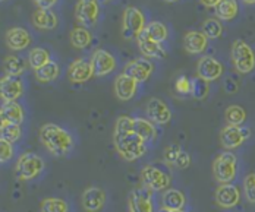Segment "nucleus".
I'll return each mask as SVG.
<instances>
[{
    "mask_svg": "<svg viewBox=\"0 0 255 212\" xmlns=\"http://www.w3.org/2000/svg\"><path fill=\"white\" fill-rule=\"evenodd\" d=\"M93 41V35L90 32V29L85 27H75L71 31V44L75 49H87Z\"/></svg>",
    "mask_w": 255,
    "mask_h": 212,
    "instance_id": "c756f323",
    "label": "nucleus"
},
{
    "mask_svg": "<svg viewBox=\"0 0 255 212\" xmlns=\"http://www.w3.org/2000/svg\"><path fill=\"white\" fill-rule=\"evenodd\" d=\"M44 170V159L34 152L22 154L15 165V174L19 180L29 182L37 179Z\"/></svg>",
    "mask_w": 255,
    "mask_h": 212,
    "instance_id": "39448f33",
    "label": "nucleus"
},
{
    "mask_svg": "<svg viewBox=\"0 0 255 212\" xmlns=\"http://www.w3.org/2000/svg\"><path fill=\"white\" fill-rule=\"evenodd\" d=\"M0 111L6 120V123L12 125H21L25 119V113L22 106L18 101H6L0 107Z\"/></svg>",
    "mask_w": 255,
    "mask_h": 212,
    "instance_id": "393cba45",
    "label": "nucleus"
},
{
    "mask_svg": "<svg viewBox=\"0 0 255 212\" xmlns=\"http://www.w3.org/2000/svg\"><path fill=\"white\" fill-rule=\"evenodd\" d=\"M158 212H191V211H186V210H180V211H169V210H164V208H161Z\"/></svg>",
    "mask_w": 255,
    "mask_h": 212,
    "instance_id": "a18cd8bd",
    "label": "nucleus"
},
{
    "mask_svg": "<svg viewBox=\"0 0 255 212\" xmlns=\"http://www.w3.org/2000/svg\"><path fill=\"white\" fill-rule=\"evenodd\" d=\"M107 195L99 186H90L81 196V204L85 212H100L106 207Z\"/></svg>",
    "mask_w": 255,
    "mask_h": 212,
    "instance_id": "9b49d317",
    "label": "nucleus"
},
{
    "mask_svg": "<svg viewBox=\"0 0 255 212\" xmlns=\"http://www.w3.org/2000/svg\"><path fill=\"white\" fill-rule=\"evenodd\" d=\"M186 207V195L175 187H169L161 195V208L169 211H180Z\"/></svg>",
    "mask_w": 255,
    "mask_h": 212,
    "instance_id": "412c9836",
    "label": "nucleus"
},
{
    "mask_svg": "<svg viewBox=\"0 0 255 212\" xmlns=\"http://www.w3.org/2000/svg\"><path fill=\"white\" fill-rule=\"evenodd\" d=\"M38 138L43 146L54 157H66L75 145L72 135L54 123L43 125L40 128Z\"/></svg>",
    "mask_w": 255,
    "mask_h": 212,
    "instance_id": "f257e3e1",
    "label": "nucleus"
},
{
    "mask_svg": "<svg viewBox=\"0 0 255 212\" xmlns=\"http://www.w3.org/2000/svg\"><path fill=\"white\" fill-rule=\"evenodd\" d=\"M222 75H223V65L217 59L211 56H205L200 59L197 65V76H200L207 82H213L219 79Z\"/></svg>",
    "mask_w": 255,
    "mask_h": 212,
    "instance_id": "f3484780",
    "label": "nucleus"
},
{
    "mask_svg": "<svg viewBox=\"0 0 255 212\" xmlns=\"http://www.w3.org/2000/svg\"><path fill=\"white\" fill-rule=\"evenodd\" d=\"M26 69L25 60L19 56L10 54L3 62V71L9 76H21Z\"/></svg>",
    "mask_w": 255,
    "mask_h": 212,
    "instance_id": "bb28decb",
    "label": "nucleus"
},
{
    "mask_svg": "<svg viewBox=\"0 0 255 212\" xmlns=\"http://www.w3.org/2000/svg\"><path fill=\"white\" fill-rule=\"evenodd\" d=\"M132 131L136 133L145 143H153L157 139V126L148 119L133 117L132 119Z\"/></svg>",
    "mask_w": 255,
    "mask_h": 212,
    "instance_id": "5701e85b",
    "label": "nucleus"
},
{
    "mask_svg": "<svg viewBox=\"0 0 255 212\" xmlns=\"http://www.w3.org/2000/svg\"><path fill=\"white\" fill-rule=\"evenodd\" d=\"M182 152H183V149L179 146L178 143L167 145L166 149H164V162L169 167H176V162H178V159Z\"/></svg>",
    "mask_w": 255,
    "mask_h": 212,
    "instance_id": "4c0bfd02",
    "label": "nucleus"
},
{
    "mask_svg": "<svg viewBox=\"0 0 255 212\" xmlns=\"http://www.w3.org/2000/svg\"><path fill=\"white\" fill-rule=\"evenodd\" d=\"M214 201L220 208L232 210L241 202V189L236 185H232V183L220 185L216 189Z\"/></svg>",
    "mask_w": 255,
    "mask_h": 212,
    "instance_id": "ddd939ff",
    "label": "nucleus"
},
{
    "mask_svg": "<svg viewBox=\"0 0 255 212\" xmlns=\"http://www.w3.org/2000/svg\"><path fill=\"white\" fill-rule=\"evenodd\" d=\"M91 68H93V73L94 76H107L110 75L115 69H116V59L115 56L107 52V50H96L91 56Z\"/></svg>",
    "mask_w": 255,
    "mask_h": 212,
    "instance_id": "f8f14e48",
    "label": "nucleus"
},
{
    "mask_svg": "<svg viewBox=\"0 0 255 212\" xmlns=\"http://www.w3.org/2000/svg\"><path fill=\"white\" fill-rule=\"evenodd\" d=\"M141 182L142 186L151 192H164L166 189H169L172 185V176L169 171H166L164 168L148 164L141 170Z\"/></svg>",
    "mask_w": 255,
    "mask_h": 212,
    "instance_id": "20e7f679",
    "label": "nucleus"
},
{
    "mask_svg": "<svg viewBox=\"0 0 255 212\" xmlns=\"http://www.w3.org/2000/svg\"><path fill=\"white\" fill-rule=\"evenodd\" d=\"M59 75H60V68L53 60H50L43 68L35 71V79L38 80V82H43V83H49V82L56 80L59 78Z\"/></svg>",
    "mask_w": 255,
    "mask_h": 212,
    "instance_id": "7c9ffc66",
    "label": "nucleus"
},
{
    "mask_svg": "<svg viewBox=\"0 0 255 212\" xmlns=\"http://www.w3.org/2000/svg\"><path fill=\"white\" fill-rule=\"evenodd\" d=\"M214 9H216V15L219 19L232 21L236 18V15L239 12V4L236 0H220Z\"/></svg>",
    "mask_w": 255,
    "mask_h": 212,
    "instance_id": "c85d7f7f",
    "label": "nucleus"
},
{
    "mask_svg": "<svg viewBox=\"0 0 255 212\" xmlns=\"http://www.w3.org/2000/svg\"><path fill=\"white\" fill-rule=\"evenodd\" d=\"M244 193L248 202L255 204V173L248 174L244 179Z\"/></svg>",
    "mask_w": 255,
    "mask_h": 212,
    "instance_id": "58836bf2",
    "label": "nucleus"
},
{
    "mask_svg": "<svg viewBox=\"0 0 255 212\" xmlns=\"http://www.w3.org/2000/svg\"><path fill=\"white\" fill-rule=\"evenodd\" d=\"M32 24L38 29H54L57 27V16L51 9H37L32 13Z\"/></svg>",
    "mask_w": 255,
    "mask_h": 212,
    "instance_id": "a878e982",
    "label": "nucleus"
},
{
    "mask_svg": "<svg viewBox=\"0 0 255 212\" xmlns=\"http://www.w3.org/2000/svg\"><path fill=\"white\" fill-rule=\"evenodd\" d=\"M203 32L208 40H216L219 37H222L223 34V25L220 24L219 19L216 18H208L203 24Z\"/></svg>",
    "mask_w": 255,
    "mask_h": 212,
    "instance_id": "c9c22d12",
    "label": "nucleus"
},
{
    "mask_svg": "<svg viewBox=\"0 0 255 212\" xmlns=\"http://www.w3.org/2000/svg\"><path fill=\"white\" fill-rule=\"evenodd\" d=\"M220 0H201V3L207 6V7H216L219 4Z\"/></svg>",
    "mask_w": 255,
    "mask_h": 212,
    "instance_id": "37998d69",
    "label": "nucleus"
},
{
    "mask_svg": "<svg viewBox=\"0 0 255 212\" xmlns=\"http://www.w3.org/2000/svg\"><path fill=\"white\" fill-rule=\"evenodd\" d=\"M251 131L242 126H232L228 125L220 132V143L226 151H233L239 148L247 139H250Z\"/></svg>",
    "mask_w": 255,
    "mask_h": 212,
    "instance_id": "1a4fd4ad",
    "label": "nucleus"
},
{
    "mask_svg": "<svg viewBox=\"0 0 255 212\" xmlns=\"http://www.w3.org/2000/svg\"><path fill=\"white\" fill-rule=\"evenodd\" d=\"M244 3H247V4H255V0H242Z\"/></svg>",
    "mask_w": 255,
    "mask_h": 212,
    "instance_id": "49530a36",
    "label": "nucleus"
},
{
    "mask_svg": "<svg viewBox=\"0 0 255 212\" xmlns=\"http://www.w3.org/2000/svg\"><path fill=\"white\" fill-rule=\"evenodd\" d=\"M147 119L155 126H164L172 120V111L169 106L160 98H150L147 103Z\"/></svg>",
    "mask_w": 255,
    "mask_h": 212,
    "instance_id": "2eb2a0df",
    "label": "nucleus"
},
{
    "mask_svg": "<svg viewBox=\"0 0 255 212\" xmlns=\"http://www.w3.org/2000/svg\"><path fill=\"white\" fill-rule=\"evenodd\" d=\"M142 34H144L147 38L153 40L155 43H160V44H161L163 41H166L167 37H169L167 27H166L163 22H160V21H153V22L147 24L145 28H144V31H142Z\"/></svg>",
    "mask_w": 255,
    "mask_h": 212,
    "instance_id": "cd10ccee",
    "label": "nucleus"
},
{
    "mask_svg": "<svg viewBox=\"0 0 255 212\" xmlns=\"http://www.w3.org/2000/svg\"><path fill=\"white\" fill-rule=\"evenodd\" d=\"M138 82L129 78L125 73H121L115 80V95L121 101H129L132 100L138 92Z\"/></svg>",
    "mask_w": 255,
    "mask_h": 212,
    "instance_id": "aec40b11",
    "label": "nucleus"
},
{
    "mask_svg": "<svg viewBox=\"0 0 255 212\" xmlns=\"http://www.w3.org/2000/svg\"><path fill=\"white\" fill-rule=\"evenodd\" d=\"M153 192L145 187L133 189L128 196V212H154Z\"/></svg>",
    "mask_w": 255,
    "mask_h": 212,
    "instance_id": "9d476101",
    "label": "nucleus"
},
{
    "mask_svg": "<svg viewBox=\"0 0 255 212\" xmlns=\"http://www.w3.org/2000/svg\"><path fill=\"white\" fill-rule=\"evenodd\" d=\"M164 1H167V3H176L179 0H164Z\"/></svg>",
    "mask_w": 255,
    "mask_h": 212,
    "instance_id": "de8ad7c7",
    "label": "nucleus"
},
{
    "mask_svg": "<svg viewBox=\"0 0 255 212\" xmlns=\"http://www.w3.org/2000/svg\"><path fill=\"white\" fill-rule=\"evenodd\" d=\"M22 136V131H21V125H12V123H6V126L0 131V138L15 143L21 139Z\"/></svg>",
    "mask_w": 255,
    "mask_h": 212,
    "instance_id": "e433bc0d",
    "label": "nucleus"
},
{
    "mask_svg": "<svg viewBox=\"0 0 255 212\" xmlns=\"http://www.w3.org/2000/svg\"><path fill=\"white\" fill-rule=\"evenodd\" d=\"M225 119L228 125L242 126V123L247 120V111L241 106H229L225 111Z\"/></svg>",
    "mask_w": 255,
    "mask_h": 212,
    "instance_id": "473e14b6",
    "label": "nucleus"
},
{
    "mask_svg": "<svg viewBox=\"0 0 255 212\" xmlns=\"http://www.w3.org/2000/svg\"><path fill=\"white\" fill-rule=\"evenodd\" d=\"M4 126H6V120H4V117H3V114H1V111H0V131H1Z\"/></svg>",
    "mask_w": 255,
    "mask_h": 212,
    "instance_id": "c03bdc74",
    "label": "nucleus"
},
{
    "mask_svg": "<svg viewBox=\"0 0 255 212\" xmlns=\"http://www.w3.org/2000/svg\"><path fill=\"white\" fill-rule=\"evenodd\" d=\"M232 62L239 73L242 75L251 73L255 69L254 50L244 40H236L232 44Z\"/></svg>",
    "mask_w": 255,
    "mask_h": 212,
    "instance_id": "423d86ee",
    "label": "nucleus"
},
{
    "mask_svg": "<svg viewBox=\"0 0 255 212\" xmlns=\"http://www.w3.org/2000/svg\"><path fill=\"white\" fill-rule=\"evenodd\" d=\"M208 38L203 31H189L183 37V47L189 54H201L207 50Z\"/></svg>",
    "mask_w": 255,
    "mask_h": 212,
    "instance_id": "4be33fe9",
    "label": "nucleus"
},
{
    "mask_svg": "<svg viewBox=\"0 0 255 212\" xmlns=\"http://www.w3.org/2000/svg\"><path fill=\"white\" fill-rule=\"evenodd\" d=\"M50 62V53L46 50V49H41V47H35L32 49L29 54H28V65L37 71L40 68H43L44 65H47Z\"/></svg>",
    "mask_w": 255,
    "mask_h": 212,
    "instance_id": "2f4dec72",
    "label": "nucleus"
},
{
    "mask_svg": "<svg viewBox=\"0 0 255 212\" xmlns=\"http://www.w3.org/2000/svg\"><path fill=\"white\" fill-rule=\"evenodd\" d=\"M136 41H138L139 52L145 59H164L166 57V52L161 47V44L147 38L142 32L136 37Z\"/></svg>",
    "mask_w": 255,
    "mask_h": 212,
    "instance_id": "b1692460",
    "label": "nucleus"
},
{
    "mask_svg": "<svg viewBox=\"0 0 255 212\" xmlns=\"http://www.w3.org/2000/svg\"><path fill=\"white\" fill-rule=\"evenodd\" d=\"M99 1H100V3H109L110 0H99Z\"/></svg>",
    "mask_w": 255,
    "mask_h": 212,
    "instance_id": "09e8293b",
    "label": "nucleus"
},
{
    "mask_svg": "<svg viewBox=\"0 0 255 212\" xmlns=\"http://www.w3.org/2000/svg\"><path fill=\"white\" fill-rule=\"evenodd\" d=\"M24 94V83L19 76H9L4 75L0 78V98L3 103L6 101H16Z\"/></svg>",
    "mask_w": 255,
    "mask_h": 212,
    "instance_id": "dca6fc26",
    "label": "nucleus"
},
{
    "mask_svg": "<svg viewBox=\"0 0 255 212\" xmlns=\"http://www.w3.org/2000/svg\"><path fill=\"white\" fill-rule=\"evenodd\" d=\"M0 1H4V0H0Z\"/></svg>",
    "mask_w": 255,
    "mask_h": 212,
    "instance_id": "8fccbe9b",
    "label": "nucleus"
},
{
    "mask_svg": "<svg viewBox=\"0 0 255 212\" xmlns=\"http://www.w3.org/2000/svg\"><path fill=\"white\" fill-rule=\"evenodd\" d=\"M13 157V143L0 138V162H7Z\"/></svg>",
    "mask_w": 255,
    "mask_h": 212,
    "instance_id": "ea45409f",
    "label": "nucleus"
},
{
    "mask_svg": "<svg viewBox=\"0 0 255 212\" xmlns=\"http://www.w3.org/2000/svg\"><path fill=\"white\" fill-rule=\"evenodd\" d=\"M93 76H94L93 68H91V63L88 60L77 59L75 62H72L69 65L68 78H69V80L72 83H84V82H88Z\"/></svg>",
    "mask_w": 255,
    "mask_h": 212,
    "instance_id": "a211bd4d",
    "label": "nucleus"
},
{
    "mask_svg": "<svg viewBox=\"0 0 255 212\" xmlns=\"http://www.w3.org/2000/svg\"><path fill=\"white\" fill-rule=\"evenodd\" d=\"M6 44L13 52H21L29 47L31 44V35L25 28L13 27L7 29L6 32Z\"/></svg>",
    "mask_w": 255,
    "mask_h": 212,
    "instance_id": "6ab92c4d",
    "label": "nucleus"
},
{
    "mask_svg": "<svg viewBox=\"0 0 255 212\" xmlns=\"http://www.w3.org/2000/svg\"><path fill=\"white\" fill-rule=\"evenodd\" d=\"M153 71L154 66L151 60L141 57V59H135V60L129 62L124 69V73L133 80H136L138 83H142L151 76Z\"/></svg>",
    "mask_w": 255,
    "mask_h": 212,
    "instance_id": "4468645a",
    "label": "nucleus"
},
{
    "mask_svg": "<svg viewBox=\"0 0 255 212\" xmlns=\"http://www.w3.org/2000/svg\"><path fill=\"white\" fill-rule=\"evenodd\" d=\"M32 1L38 9H51L57 3V0H32Z\"/></svg>",
    "mask_w": 255,
    "mask_h": 212,
    "instance_id": "79ce46f5",
    "label": "nucleus"
},
{
    "mask_svg": "<svg viewBox=\"0 0 255 212\" xmlns=\"http://www.w3.org/2000/svg\"><path fill=\"white\" fill-rule=\"evenodd\" d=\"M100 15L99 0H78L75 6V18L81 27H96Z\"/></svg>",
    "mask_w": 255,
    "mask_h": 212,
    "instance_id": "6e6552de",
    "label": "nucleus"
},
{
    "mask_svg": "<svg viewBox=\"0 0 255 212\" xmlns=\"http://www.w3.org/2000/svg\"><path fill=\"white\" fill-rule=\"evenodd\" d=\"M208 92H210V86L207 80L201 79L200 76L191 79V95L195 100H205Z\"/></svg>",
    "mask_w": 255,
    "mask_h": 212,
    "instance_id": "f704fd0d",
    "label": "nucleus"
},
{
    "mask_svg": "<svg viewBox=\"0 0 255 212\" xmlns=\"http://www.w3.org/2000/svg\"><path fill=\"white\" fill-rule=\"evenodd\" d=\"M40 211L41 212H68L69 207L66 204V201L60 199V198H46L41 205H40Z\"/></svg>",
    "mask_w": 255,
    "mask_h": 212,
    "instance_id": "72a5a7b5",
    "label": "nucleus"
},
{
    "mask_svg": "<svg viewBox=\"0 0 255 212\" xmlns=\"http://www.w3.org/2000/svg\"><path fill=\"white\" fill-rule=\"evenodd\" d=\"M238 174V158L232 151L219 154L213 161V176L220 185L232 183Z\"/></svg>",
    "mask_w": 255,
    "mask_h": 212,
    "instance_id": "7ed1b4c3",
    "label": "nucleus"
},
{
    "mask_svg": "<svg viewBox=\"0 0 255 212\" xmlns=\"http://www.w3.org/2000/svg\"><path fill=\"white\" fill-rule=\"evenodd\" d=\"M113 143L119 157L125 161H136L147 154V143L133 131H115Z\"/></svg>",
    "mask_w": 255,
    "mask_h": 212,
    "instance_id": "f03ea898",
    "label": "nucleus"
},
{
    "mask_svg": "<svg viewBox=\"0 0 255 212\" xmlns=\"http://www.w3.org/2000/svg\"><path fill=\"white\" fill-rule=\"evenodd\" d=\"M145 25H147L145 16L138 7L129 6L125 9L122 18V35L125 40L136 38L144 31Z\"/></svg>",
    "mask_w": 255,
    "mask_h": 212,
    "instance_id": "0eeeda50",
    "label": "nucleus"
},
{
    "mask_svg": "<svg viewBox=\"0 0 255 212\" xmlns=\"http://www.w3.org/2000/svg\"><path fill=\"white\" fill-rule=\"evenodd\" d=\"M175 89L180 95H191V79L185 75L179 76L175 82Z\"/></svg>",
    "mask_w": 255,
    "mask_h": 212,
    "instance_id": "a19ab883",
    "label": "nucleus"
}]
</instances>
